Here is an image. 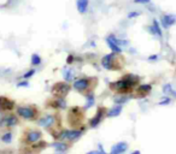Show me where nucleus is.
<instances>
[{"mask_svg": "<svg viewBox=\"0 0 176 154\" xmlns=\"http://www.w3.org/2000/svg\"><path fill=\"white\" fill-rule=\"evenodd\" d=\"M101 65L103 67L108 70H120L122 66V60L116 55V53H110L103 57L101 59Z\"/></svg>", "mask_w": 176, "mask_h": 154, "instance_id": "nucleus-1", "label": "nucleus"}, {"mask_svg": "<svg viewBox=\"0 0 176 154\" xmlns=\"http://www.w3.org/2000/svg\"><path fill=\"white\" fill-rule=\"evenodd\" d=\"M134 87H135V86L130 81H128L124 76H123V78L120 79V81H116V82L110 83L111 90L117 92V93H121V94H125V93L130 92Z\"/></svg>", "mask_w": 176, "mask_h": 154, "instance_id": "nucleus-2", "label": "nucleus"}, {"mask_svg": "<svg viewBox=\"0 0 176 154\" xmlns=\"http://www.w3.org/2000/svg\"><path fill=\"white\" fill-rule=\"evenodd\" d=\"M16 112L18 117L27 121H34L37 118V110L34 106H18Z\"/></svg>", "mask_w": 176, "mask_h": 154, "instance_id": "nucleus-3", "label": "nucleus"}, {"mask_svg": "<svg viewBox=\"0 0 176 154\" xmlns=\"http://www.w3.org/2000/svg\"><path fill=\"white\" fill-rule=\"evenodd\" d=\"M83 134V130L82 129H73V130H69V129H65V130H62L60 134H59V140L62 141H70V142H74L78 140Z\"/></svg>", "mask_w": 176, "mask_h": 154, "instance_id": "nucleus-4", "label": "nucleus"}, {"mask_svg": "<svg viewBox=\"0 0 176 154\" xmlns=\"http://www.w3.org/2000/svg\"><path fill=\"white\" fill-rule=\"evenodd\" d=\"M83 119V111L81 110L80 107H73L71 110L69 111V116H68V121L71 125L77 126L82 123Z\"/></svg>", "mask_w": 176, "mask_h": 154, "instance_id": "nucleus-5", "label": "nucleus"}, {"mask_svg": "<svg viewBox=\"0 0 176 154\" xmlns=\"http://www.w3.org/2000/svg\"><path fill=\"white\" fill-rule=\"evenodd\" d=\"M69 92H70V86L68 84V82H58L52 87L51 90L55 98H64Z\"/></svg>", "mask_w": 176, "mask_h": 154, "instance_id": "nucleus-6", "label": "nucleus"}, {"mask_svg": "<svg viewBox=\"0 0 176 154\" xmlns=\"http://www.w3.org/2000/svg\"><path fill=\"white\" fill-rule=\"evenodd\" d=\"M20 123V119L15 114H5L0 118V128H13Z\"/></svg>", "mask_w": 176, "mask_h": 154, "instance_id": "nucleus-7", "label": "nucleus"}, {"mask_svg": "<svg viewBox=\"0 0 176 154\" xmlns=\"http://www.w3.org/2000/svg\"><path fill=\"white\" fill-rule=\"evenodd\" d=\"M42 137V134L39 130L35 129H30L28 131L24 132V143L25 144H32V143L39 142Z\"/></svg>", "mask_w": 176, "mask_h": 154, "instance_id": "nucleus-8", "label": "nucleus"}, {"mask_svg": "<svg viewBox=\"0 0 176 154\" xmlns=\"http://www.w3.org/2000/svg\"><path fill=\"white\" fill-rule=\"evenodd\" d=\"M55 123H57V117L55 114H46L37 121V124L41 128H48V129L55 126Z\"/></svg>", "mask_w": 176, "mask_h": 154, "instance_id": "nucleus-9", "label": "nucleus"}, {"mask_svg": "<svg viewBox=\"0 0 176 154\" xmlns=\"http://www.w3.org/2000/svg\"><path fill=\"white\" fill-rule=\"evenodd\" d=\"M105 114H106V110L104 107H99L98 111H97V113H95V116L89 121V126L90 128H97L101 123V121L104 119Z\"/></svg>", "mask_w": 176, "mask_h": 154, "instance_id": "nucleus-10", "label": "nucleus"}, {"mask_svg": "<svg viewBox=\"0 0 176 154\" xmlns=\"http://www.w3.org/2000/svg\"><path fill=\"white\" fill-rule=\"evenodd\" d=\"M15 109V102L6 96H0V113L9 112Z\"/></svg>", "mask_w": 176, "mask_h": 154, "instance_id": "nucleus-11", "label": "nucleus"}, {"mask_svg": "<svg viewBox=\"0 0 176 154\" xmlns=\"http://www.w3.org/2000/svg\"><path fill=\"white\" fill-rule=\"evenodd\" d=\"M90 87V79L89 78H80L74 81V88L78 92H86Z\"/></svg>", "mask_w": 176, "mask_h": 154, "instance_id": "nucleus-12", "label": "nucleus"}, {"mask_svg": "<svg viewBox=\"0 0 176 154\" xmlns=\"http://www.w3.org/2000/svg\"><path fill=\"white\" fill-rule=\"evenodd\" d=\"M50 105L55 110H64L66 109V101L64 98H53L50 101Z\"/></svg>", "mask_w": 176, "mask_h": 154, "instance_id": "nucleus-13", "label": "nucleus"}, {"mask_svg": "<svg viewBox=\"0 0 176 154\" xmlns=\"http://www.w3.org/2000/svg\"><path fill=\"white\" fill-rule=\"evenodd\" d=\"M161 21H162V25L164 27L165 29H168V28H170L171 25H174L176 23V16H174V15H164Z\"/></svg>", "mask_w": 176, "mask_h": 154, "instance_id": "nucleus-14", "label": "nucleus"}, {"mask_svg": "<svg viewBox=\"0 0 176 154\" xmlns=\"http://www.w3.org/2000/svg\"><path fill=\"white\" fill-rule=\"evenodd\" d=\"M127 149H128V144L125 142H120V143H117V144H115V146L111 148L110 154H122V153H124Z\"/></svg>", "mask_w": 176, "mask_h": 154, "instance_id": "nucleus-15", "label": "nucleus"}, {"mask_svg": "<svg viewBox=\"0 0 176 154\" xmlns=\"http://www.w3.org/2000/svg\"><path fill=\"white\" fill-rule=\"evenodd\" d=\"M151 90H152V86H151V84H141V86H139V87L136 88V93H138V95H140V96H145V95H147Z\"/></svg>", "mask_w": 176, "mask_h": 154, "instance_id": "nucleus-16", "label": "nucleus"}, {"mask_svg": "<svg viewBox=\"0 0 176 154\" xmlns=\"http://www.w3.org/2000/svg\"><path fill=\"white\" fill-rule=\"evenodd\" d=\"M53 148H55L57 152H60V153H63V152H66L68 149H69V144H66L65 142H55L51 144Z\"/></svg>", "mask_w": 176, "mask_h": 154, "instance_id": "nucleus-17", "label": "nucleus"}, {"mask_svg": "<svg viewBox=\"0 0 176 154\" xmlns=\"http://www.w3.org/2000/svg\"><path fill=\"white\" fill-rule=\"evenodd\" d=\"M63 77H64V79H65V82H70V81L74 79L75 74H74V71H73L70 67H64V69H63Z\"/></svg>", "mask_w": 176, "mask_h": 154, "instance_id": "nucleus-18", "label": "nucleus"}, {"mask_svg": "<svg viewBox=\"0 0 176 154\" xmlns=\"http://www.w3.org/2000/svg\"><path fill=\"white\" fill-rule=\"evenodd\" d=\"M122 105H116V106H113L112 109H111L109 112H108V117H110V118H112V117H117V116H120L122 112Z\"/></svg>", "mask_w": 176, "mask_h": 154, "instance_id": "nucleus-19", "label": "nucleus"}, {"mask_svg": "<svg viewBox=\"0 0 176 154\" xmlns=\"http://www.w3.org/2000/svg\"><path fill=\"white\" fill-rule=\"evenodd\" d=\"M88 0H77V10L80 13H85L87 11Z\"/></svg>", "mask_w": 176, "mask_h": 154, "instance_id": "nucleus-20", "label": "nucleus"}, {"mask_svg": "<svg viewBox=\"0 0 176 154\" xmlns=\"http://www.w3.org/2000/svg\"><path fill=\"white\" fill-rule=\"evenodd\" d=\"M86 100H87V102H86V105H85V109H86V110L90 109L92 106H94L95 99H94L93 93H88V94H86Z\"/></svg>", "mask_w": 176, "mask_h": 154, "instance_id": "nucleus-21", "label": "nucleus"}, {"mask_svg": "<svg viewBox=\"0 0 176 154\" xmlns=\"http://www.w3.org/2000/svg\"><path fill=\"white\" fill-rule=\"evenodd\" d=\"M106 42H108V45L110 46V48L112 49V52H115V53H121L122 52V48H121V46H118L117 44H115L111 39H106Z\"/></svg>", "mask_w": 176, "mask_h": 154, "instance_id": "nucleus-22", "label": "nucleus"}, {"mask_svg": "<svg viewBox=\"0 0 176 154\" xmlns=\"http://www.w3.org/2000/svg\"><path fill=\"white\" fill-rule=\"evenodd\" d=\"M163 93H164L165 95H168V96H174L176 98V92L171 87V84H164V87H163Z\"/></svg>", "mask_w": 176, "mask_h": 154, "instance_id": "nucleus-23", "label": "nucleus"}, {"mask_svg": "<svg viewBox=\"0 0 176 154\" xmlns=\"http://www.w3.org/2000/svg\"><path fill=\"white\" fill-rule=\"evenodd\" d=\"M128 101H129V96L118 95V96L115 98V102H116L117 105H123V104H125V102H128Z\"/></svg>", "mask_w": 176, "mask_h": 154, "instance_id": "nucleus-24", "label": "nucleus"}, {"mask_svg": "<svg viewBox=\"0 0 176 154\" xmlns=\"http://www.w3.org/2000/svg\"><path fill=\"white\" fill-rule=\"evenodd\" d=\"M45 147H46V142H44V141H41V142H35V144H33L32 146V149L33 151H37V152H40V151H42Z\"/></svg>", "mask_w": 176, "mask_h": 154, "instance_id": "nucleus-25", "label": "nucleus"}, {"mask_svg": "<svg viewBox=\"0 0 176 154\" xmlns=\"http://www.w3.org/2000/svg\"><path fill=\"white\" fill-rule=\"evenodd\" d=\"M1 141L4 143H10L12 141V132H5L2 136H1Z\"/></svg>", "mask_w": 176, "mask_h": 154, "instance_id": "nucleus-26", "label": "nucleus"}, {"mask_svg": "<svg viewBox=\"0 0 176 154\" xmlns=\"http://www.w3.org/2000/svg\"><path fill=\"white\" fill-rule=\"evenodd\" d=\"M153 29H154V32H156V35H158L159 37L162 36V29H161V27H159V24H158V22L154 19L153 21Z\"/></svg>", "mask_w": 176, "mask_h": 154, "instance_id": "nucleus-27", "label": "nucleus"}, {"mask_svg": "<svg viewBox=\"0 0 176 154\" xmlns=\"http://www.w3.org/2000/svg\"><path fill=\"white\" fill-rule=\"evenodd\" d=\"M41 63V58L39 54H33L32 55V64L33 65H39Z\"/></svg>", "mask_w": 176, "mask_h": 154, "instance_id": "nucleus-28", "label": "nucleus"}, {"mask_svg": "<svg viewBox=\"0 0 176 154\" xmlns=\"http://www.w3.org/2000/svg\"><path fill=\"white\" fill-rule=\"evenodd\" d=\"M87 154H106V153H105V151L103 149V146L99 144V149H98V151H90V152H88Z\"/></svg>", "mask_w": 176, "mask_h": 154, "instance_id": "nucleus-29", "label": "nucleus"}, {"mask_svg": "<svg viewBox=\"0 0 176 154\" xmlns=\"http://www.w3.org/2000/svg\"><path fill=\"white\" fill-rule=\"evenodd\" d=\"M34 74H35V70H29L28 72H25V74L23 75V78H25V79H28V78H30V77L33 76Z\"/></svg>", "mask_w": 176, "mask_h": 154, "instance_id": "nucleus-30", "label": "nucleus"}, {"mask_svg": "<svg viewBox=\"0 0 176 154\" xmlns=\"http://www.w3.org/2000/svg\"><path fill=\"white\" fill-rule=\"evenodd\" d=\"M170 101H171V100L166 96V98H164L163 100L159 101V105H168V104H170Z\"/></svg>", "mask_w": 176, "mask_h": 154, "instance_id": "nucleus-31", "label": "nucleus"}, {"mask_svg": "<svg viewBox=\"0 0 176 154\" xmlns=\"http://www.w3.org/2000/svg\"><path fill=\"white\" fill-rule=\"evenodd\" d=\"M17 87H29V83L25 82V81H24V82H20V83L17 84Z\"/></svg>", "mask_w": 176, "mask_h": 154, "instance_id": "nucleus-32", "label": "nucleus"}, {"mask_svg": "<svg viewBox=\"0 0 176 154\" xmlns=\"http://www.w3.org/2000/svg\"><path fill=\"white\" fill-rule=\"evenodd\" d=\"M134 2H136V4H147V2H150V0H134Z\"/></svg>", "mask_w": 176, "mask_h": 154, "instance_id": "nucleus-33", "label": "nucleus"}, {"mask_svg": "<svg viewBox=\"0 0 176 154\" xmlns=\"http://www.w3.org/2000/svg\"><path fill=\"white\" fill-rule=\"evenodd\" d=\"M136 16H139V12H130V13L128 15V17H129V18H133V17H136Z\"/></svg>", "mask_w": 176, "mask_h": 154, "instance_id": "nucleus-34", "label": "nucleus"}, {"mask_svg": "<svg viewBox=\"0 0 176 154\" xmlns=\"http://www.w3.org/2000/svg\"><path fill=\"white\" fill-rule=\"evenodd\" d=\"M157 59H158V55L157 54L150 55V57H148V60H151V62H152V60H157Z\"/></svg>", "mask_w": 176, "mask_h": 154, "instance_id": "nucleus-35", "label": "nucleus"}, {"mask_svg": "<svg viewBox=\"0 0 176 154\" xmlns=\"http://www.w3.org/2000/svg\"><path fill=\"white\" fill-rule=\"evenodd\" d=\"M73 62H74V57H73V55H69V57H68V64H71Z\"/></svg>", "mask_w": 176, "mask_h": 154, "instance_id": "nucleus-36", "label": "nucleus"}, {"mask_svg": "<svg viewBox=\"0 0 176 154\" xmlns=\"http://www.w3.org/2000/svg\"><path fill=\"white\" fill-rule=\"evenodd\" d=\"M132 154H141V153H140V151H134Z\"/></svg>", "mask_w": 176, "mask_h": 154, "instance_id": "nucleus-37", "label": "nucleus"}]
</instances>
